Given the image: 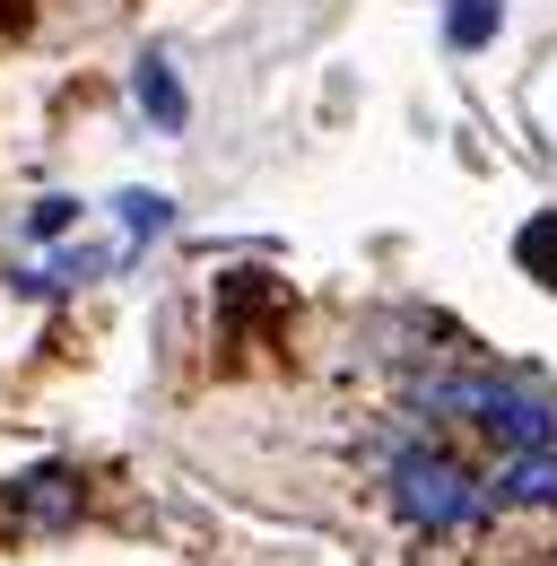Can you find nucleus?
I'll list each match as a JSON object with an SVG mask.
<instances>
[{"instance_id":"obj_7","label":"nucleus","mask_w":557,"mask_h":566,"mask_svg":"<svg viewBox=\"0 0 557 566\" xmlns=\"http://www.w3.org/2000/svg\"><path fill=\"white\" fill-rule=\"evenodd\" d=\"M123 227H132V235H166V227H175V201H166V192H123Z\"/></svg>"},{"instance_id":"obj_6","label":"nucleus","mask_w":557,"mask_h":566,"mask_svg":"<svg viewBox=\"0 0 557 566\" xmlns=\"http://www.w3.org/2000/svg\"><path fill=\"white\" fill-rule=\"evenodd\" d=\"M514 262H523L540 287H557V210H549V218H532V227L514 235Z\"/></svg>"},{"instance_id":"obj_3","label":"nucleus","mask_w":557,"mask_h":566,"mask_svg":"<svg viewBox=\"0 0 557 566\" xmlns=\"http://www.w3.org/2000/svg\"><path fill=\"white\" fill-rule=\"evenodd\" d=\"M9 523H70L78 514V471H27L18 489L0 496Z\"/></svg>"},{"instance_id":"obj_5","label":"nucleus","mask_w":557,"mask_h":566,"mask_svg":"<svg viewBox=\"0 0 557 566\" xmlns=\"http://www.w3.org/2000/svg\"><path fill=\"white\" fill-rule=\"evenodd\" d=\"M496 27H505V0H444V44L453 53H480Z\"/></svg>"},{"instance_id":"obj_1","label":"nucleus","mask_w":557,"mask_h":566,"mask_svg":"<svg viewBox=\"0 0 557 566\" xmlns=\"http://www.w3.org/2000/svg\"><path fill=\"white\" fill-rule=\"evenodd\" d=\"M401 427L462 453L496 514H557V401L514 366H444L401 392Z\"/></svg>"},{"instance_id":"obj_4","label":"nucleus","mask_w":557,"mask_h":566,"mask_svg":"<svg viewBox=\"0 0 557 566\" xmlns=\"http://www.w3.org/2000/svg\"><path fill=\"white\" fill-rule=\"evenodd\" d=\"M132 96H139V114H148L157 132H183V114H192V105H183V87H175V71H166L157 53H139V71H132Z\"/></svg>"},{"instance_id":"obj_2","label":"nucleus","mask_w":557,"mask_h":566,"mask_svg":"<svg viewBox=\"0 0 557 566\" xmlns=\"http://www.w3.org/2000/svg\"><path fill=\"white\" fill-rule=\"evenodd\" d=\"M383 505L427 532V541H462V532H487L496 523V496L480 489V471L462 453H444L435 436L392 419V444H383Z\"/></svg>"},{"instance_id":"obj_8","label":"nucleus","mask_w":557,"mask_h":566,"mask_svg":"<svg viewBox=\"0 0 557 566\" xmlns=\"http://www.w3.org/2000/svg\"><path fill=\"white\" fill-rule=\"evenodd\" d=\"M70 218H78V201H62V192H53V201H35V218H27V227H35V235H62Z\"/></svg>"}]
</instances>
